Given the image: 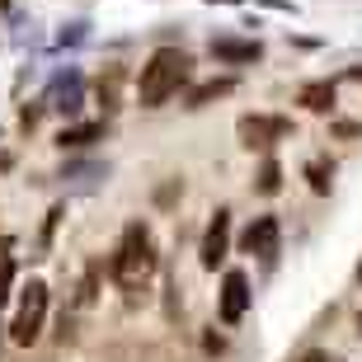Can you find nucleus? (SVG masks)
<instances>
[{
	"mask_svg": "<svg viewBox=\"0 0 362 362\" xmlns=\"http://www.w3.org/2000/svg\"><path fill=\"white\" fill-rule=\"evenodd\" d=\"M301 104H306L310 113H329V108H334V85H329V81L306 85V90H301Z\"/></svg>",
	"mask_w": 362,
	"mask_h": 362,
	"instance_id": "8",
	"label": "nucleus"
},
{
	"mask_svg": "<svg viewBox=\"0 0 362 362\" xmlns=\"http://www.w3.org/2000/svg\"><path fill=\"white\" fill-rule=\"evenodd\" d=\"M358 278H362V269H358Z\"/></svg>",
	"mask_w": 362,
	"mask_h": 362,
	"instance_id": "17",
	"label": "nucleus"
},
{
	"mask_svg": "<svg viewBox=\"0 0 362 362\" xmlns=\"http://www.w3.org/2000/svg\"><path fill=\"white\" fill-rule=\"evenodd\" d=\"M235 90V81H207L193 90V99H188V108H202V104H212V99H221V94Z\"/></svg>",
	"mask_w": 362,
	"mask_h": 362,
	"instance_id": "9",
	"label": "nucleus"
},
{
	"mask_svg": "<svg viewBox=\"0 0 362 362\" xmlns=\"http://www.w3.org/2000/svg\"><path fill=\"white\" fill-rule=\"evenodd\" d=\"M108 273H113L118 287H141L156 273V235H151L146 221H132V226L122 230L118 250L108 259Z\"/></svg>",
	"mask_w": 362,
	"mask_h": 362,
	"instance_id": "1",
	"label": "nucleus"
},
{
	"mask_svg": "<svg viewBox=\"0 0 362 362\" xmlns=\"http://www.w3.org/2000/svg\"><path fill=\"white\" fill-rule=\"evenodd\" d=\"M10 264V240H0V269Z\"/></svg>",
	"mask_w": 362,
	"mask_h": 362,
	"instance_id": "14",
	"label": "nucleus"
},
{
	"mask_svg": "<svg viewBox=\"0 0 362 362\" xmlns=\"http://www.w3.org/2000/svg\"><path fill=\"white\" fill-rule=\"evenodd\" d=\"M278 188H282V165L264 160V170H259V193H278Z\"/></svg>",
	"mask_w": 362,
	"mask_h": 362,
	"instance_id": "11",
	"label": "nucleus"
},
{
	"mask_svg": "<svg viewBox=\"0 0 362 362\" xmlns=\"http://www.w3.org/2000/svg\"><path fill=\"white\" fill-rule=\"evenodd\" d=\"M306 362H325V358H320V353H310V358H306Z\"/></svg>",
	"mask_w": 362,
	"mask_h": 362,
	"instance_id": "15",
	"label": "nucleus"
},
{
	"mask_svg": "<svg viewBox=\"0 0 362 362\" xmlns=\"http://www.w3.org/2000/svg\"><path fill=\"white\" fill-rule=\"evenodd\" d=\"M245 310H250V278H245L240 269H230L226 282H221V320L235 325Z\"/></svg>",
	"mask_w": 362,
	"mask_h": 362,
	"instance_id": "5",
	"label": "nucleus"
},
{
	"mask_svg": "<svg viewBox=\"0 0 362 362\" xmlns=\"http://www.w3.org/2000/svg\"><path fill=\"white\" fill-rule=\"evenodd\" d=\"M42 315H47V287L42 282H28L24 287V301H19V310H14V325H10V339L14 344H38L42 334Z\"/></svg>",
	"mask_w": 362,
	"mask_h": 362,
	"instance_id": "3",
	"label": "nucleus"
},
{
	"mask_svg": "<svg viewBox=\"0 0 362 362\" xmlns=\"http://www.w3.org/2000/svg\"><path fill=\"white\" fill-rule=\"evenodd\" d=\"M278 216H255V226L245 230V255H259V259H273L278 255Z\"/></svg>",
	"mask_w": 362,
	"mask_h": 362,
	"instance_id": "6",
	"label": "nucleus"
},
{
	"mask_svg": "<svg viewBox=\"0 0 362 362\" xmlns=\"http://www.w3.org/2000/svg\"><path fill=\"white\" fill-rule=\"evenodd\" d=\"M226 245H230V212H216L207 235H202V269H216L226 259Z\"/></svg>",
	"mask_w": 362,
	"mask_h": 362,
	"instance_id": "7",
	"label": "nucleus"
},
{
	"mask_svg": "<svg viewBox=\"0 0 362 362\" xmlns=\"http://www.w3.org/2000/svg\"><path fill=\"white\" fill-rule=\"evenodd\" d=\"M94 132H99V127H81V132H62V146H81V141H90Z\"/></svg>",
	"mask_w": 362,
	"mask_h": 362,
	"instance_id": "13",
	"label": "nucleus"
},
{
	"mask_svg": "<svg viewBox=\"0 0 362 362\" xmlns=\"http://www.w3.org/2000/svg\"><path fill=\"white\" fill-rule=\"evenodd\" d=\"M358 334H362V315H358Z\"/></svg>",
	"mask_w": 362,
	"mask_h": 362,
	"instance_id": "16",
	"label": "nucleus"
},
{
	"mask_svg": "<svg viewBox=\"0 0 362 362\" xmlns=\"http://www.w3.org/2000/svg\"><path fill=\"white\" fill-rule=\"evenodd\" d=\"M216 57H226V62H255L259 57V42H212Z\"/></svg>",
	"mask_w": 362,
	"mask_h": 362,
	"instance_id": "10",
	"label": "nucleus"
},
{
	"mask_svg": "<svg viewBox=\"0 0 362 362\" xmlns=\"http://www.w3.org/2000/svg\"><path fill=\"white\" fill-rule=\"evenodd\" d=\"M235 132H240V141L250 151H264V146H273V141H282V136L292 132V122L287 118H264V113H255V118H240L235 122Z\"/></svg>",
	"mask_w": 362,
	"mask_h": 362,
	"instance_id": "4",
	"label": "nucleus"
},
{
	"mask_svg": "<svg viewBox=\"0 0 362 362\" xmlns=\"http://www.w3.org/2000/svg\"><path fill=\"white\" fill-rule=\"evenodd\" d=\"M306 175H310V188H315V193H329V179H325V165H310Z\"/></svg>",
	"mask_w": 362,
	"mask_h": 362,
	"instance_id": "12",
	"label": "nucleus"
},
{
	"mask_svg": "<svg viewBox=\"0 0 362 362\" xmlns=\"http://www.w3.org/2000/svg\"><path fill=\"white\" fill-rule=\"evenodd\" d=\"M188 66H193V62H188L179 47L151 52V62L141 66V81H136V99H141V108H160L165 99L188 81Z\"/></svg>",
	"mask_w": 362,
	"mask_h": 362,
	"instance_id": "2",
	"label": "nucleus"
}]
</instances>
